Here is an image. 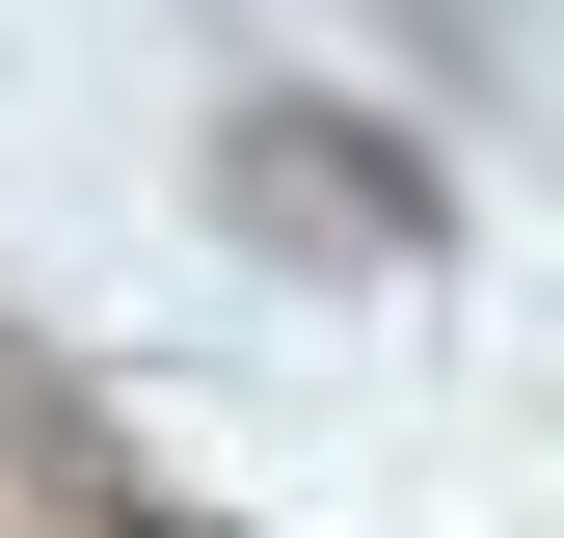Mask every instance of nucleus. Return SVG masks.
Segmentation results:
<instances>
[{"label": "nucleus", "instance_id": "f257e3e1", "mask_svg": "<svg viewBox=\"0 0 564 538\" xmlns=\"http://www.w3.org/2000/svg\"><path fill=\"white\" fill-rule=\"evenodd\" d=\"M216 216L269 243V269H431V134H377V108H296V82H242L216 108Z\"/></svg>", "mask_w": 564, "mask_h": 538}, {"label": "nucleus", "instance_id": "f03ea898", "mask_svg": "<svg viewBox=\"0 0 564 538\" xmlns=\"http://www.w3.org/2000/svg\"><path fill=\"white\" fill-rule=\"evenodd\" d=\"M82 512H108V538H188V512H134V485H82Z\"/></svg>", "mask_w": 564, "mask_h": 538}]
</instances>
